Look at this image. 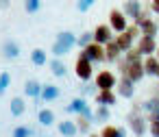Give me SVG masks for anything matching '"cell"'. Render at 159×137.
Listing matches in <instances>:
<instances>
[{"mask_svg":"<svg viewBox=\"0 0 159 137\" xmlns=\"http://www.w3.org/2000/svg\"><path fill=\"white\" fill-rule=\"evenodd\" d=\"M74 46H76V35L70 33V31H61V33L57 35V39H55L50 52H52L55 57H66Z\"/></svg>","mask_w":159,"mask_h":137,"instance_id":"cell-1","label":"cell"},{"mask_svg":"<svg viewBox=\"0 0 159 137\" xmlns=\"http://www.w3.org/2000/svg\"><path fill=\"white\" fill-rule=\"evenodd\" d=\"M66 111H68V113H74V115H83V117H87V120H92V122H94V109L87 104V100H85L83 96L72 98V100H70V104L66 107Z\"/></svg>","mask_w":159,"mask_h":137,"instance_id":"cell-2","label":"cell"},{"mask_svg":"<svg viewBox=\"0 0 159 137\" xmlns=\"http://www.w3.org/2000/svg\"><path fill=\"white\" fill-rule=\"evenodd\" d=\"M129 126L135 137H144L148 130V120H146V115L139 113V109H135L133 113H129Z\"/></svg>","mask_w":159,"mask_h":137,"instance_id":"cell-3","label":"cell"},{"mask_svg":"<svg viewBox=\"0 0 159 137\" xmlns=\"http://www.w3.org/2000/svg\"><path fill=\"white\" fill-rule=\"evenodd\" d=\"M139 35V26L137 24H133V26H126V31L124 33H120L113 42L118 44V48L122 50V52H126L129 48H133V42H135V37Z\"/></svg>","mask_w":159,"mask_h":137,"instance_id":"cell-4","label":"cell"},{"mask_svg":"<svg viewBox=\"0 0 159 137\" xmlns=\"http://www.w3.org/2000/svg\"><path fill=\"white\" fill-rule=\"evenodd\" d=\"M120 72H122V76H126V78L133 81V83H137V81H142V78L146 76L142 61H137V63H126V61H122V63H120Z\"/></svg>","mask_w":159,"mask_h":137,"instance_id":"cell-5","label":"cell"},{"mask_svg":"<svg viewBox=\"0 0 159 137\" xmlns=\"http://www.w3.org/2000/svg\"><path fill=\"white\" fill-rule=\"evenodd\" d=\"M81 50H83L81 57L89 59L92 63H100V61H105V46H100V44H96V42L87 44V46L81 48Z\"/></svg>","mask_w":159,"mask_h":137,"instance_id":"cell-6","label":"cell"},{"mask_svg":"<svg viewBox=\"0 0 159 137\" xmlns=\"http://www.w3.org/2000/svg\"><path fill=\"white\" fill-rule=\"evenodd\" d=\"M74 72H76V76L85 83V81H89V78L94 76V63H92L89 59H85V57L79 55V59H76V63H74Z\"/></svg>","mask_w":159,"mask_h":137,"instance_id":"cell-7","label":"cell"},{"mask_svg":"<svg viewBox=\"0 0 159 137\" xmlns=\"http://www.w3.org/2000/svg\"><path fill=\"white\" fill-rule=\"evenodd\" d=\"M109 26H111V31L113 33H124L126 31V15L120 11V9H111L109 11Z\"/></svg>","mask_w":159,"mask_h":137,"instance_id":"cell-8","label":"cell"},{"mask_svg":"<svg viewBox=\"0 0 159 137\" xmlns=\"http://www.w3.org/2000/svg\"><path fill=\"white\" fill-rule=\"evenodd\" d=\"M116 83H118V78H116V74L111 70H100L96 74V87L98 89H113Z\"/></svg>","mask_w":159,"mask_h":137,"instance_id":"cell-9","label":"cell"},{"mask_svg":"<svg viewBox=\"0 0 159 137\" xmlns=\"http://www.w3.org/2000/svg\"><path fill=\"white\" fill-rule=\"evenodd\" d=\"M92 37H94V42H96V44L105 46L107 42H111V39H113V31H111V26H109V24H98V26H96V31H92Z\"/></svg>","mask_w":159,"mask_h":137,"instance_id":"cell-10","label":"cell"},{"mask_svg":"<svg viewBox=\"0 0 159 137\" xmlns=\"http://www.w3.org/2000/svg\"><path fill=\"white\" fill-rule=\"evenodd\" d=\"M94 98H96V104H102V107H113L118 102V94L113 89H98Z\"/></svg>","mask_w":159,"mask_h":137,"instance_id":"cell-11","label":"cell"},{"mask_svg":"<svg viewBox=\"0 0 159 137\" xmlns=\"http://www.w3.org/2000/svg\"><path fill=\"white\" fill-rule=\"evenodd\" d=\"M133 85H135L133 81H129L126 76H122V78L116 83V87H118V96H120V98L131 100V98H133V94H135V87H133Z\"/></svg>","mask_w":159,"mask_h":137,"instance_id":"cell-12","label":"cell"},{"mask_svg":"<svg viewBox=\"0 0 159 137\" xmlns=\"http://www.w3.org/2000/svg\"><path fill=\"white\" fill-rule=\"evenodd\" d=\"M135 48L139 50V55H142V57H150V55H155V50H157L155 37H144V35H142V39L137 42V46H135Z\"/></svg>","mask_w":159,"mask_h":137,"instance_id":"cell-13","label":"cell"},{"mask_svg":"<svg viewBox=\"0 0 159 137\" xmlns=\"http://www.w3.org/2000/svg\"><path fill=\"white\" fill-rule=\"evenodd\" d=\"M39 98L44 102H55L61 98V89L57 85H42V91H39Z\"/></svg>","mask_w":159,"mask_h":137,"instance_id":"cell-14","label":"cell"},{"mask_svg":"<svg viewBox=\"0 0 159 137\" xmlns=\"http://www.w3.org/2000/svg\"><path fill=\"white\" fill-rule=\"evenodd\" d=\"M57 130L61 137H76L79 135V128H76V122L74 120H61L57 124Z\"/></svg>","mask_w":159,"mask_h":137,"instance_id":"cell-15","label":"cell"},{"mask_svg":"<svg viewBox=\"0 0 159 137\" xmlns=\"http://www.w3.org/2000/svg\"><path fill=\"white\" fill-rule=\"evenodd\" d=\"M20 52H22V48H20V44H18L16 39H7V42L2 44V55H5V59H18Z\"/></svg>","mask_w":159,"mask_h":137,"instance_id":"cell-16","label":"cell"},{"mask_svg":"<svg viewBox=\"0 0 159 137\" xmlns=\"http://www.w3.org/2000/svg\"><path fill=\"white\" fill-rule=\"evenodd\" d=\"M9 111H11V115H13V117L24 115V113H26V100H24L22 96L11 98V102H9Z\"/></svg>","mask_w":159,"mask_h":137,"instance_id":"cell-17","label":"cell"},{"mask_svg":"<svg viewBox=\"0 0 159 137\" xmlns=\"http://www.w3.org/2000/svg\"><path fill=\"white\" fill-rule=\"evenodd\" d=\"M120 55H122V50L118 48V44H116L113 39L105 44V61L113 63V61H118V59H120Z\"/></svg>","mask_w":159,"mask_h":137,"instance_id":"cell-18","label":"cell"},{"mask_svg":"<svg viewBox=\"0 0 159 137\" xmlns=\"http://www.w3.org/2000/svg\"><path fill=\"white\" fill-rule=\"evenodd\" d=\"M137 26H139V35H144V37H155V35H157V24H155L150 18L142 20Z\"/></svg>","mask_w":159,"mask_h":137,"instance_id":"cell-19","label":"cell"},{"mask_svg":"<svg viewBox=\"0 0 159 137\" xmlns=\"http://www.w3.org/2000/svg\"><path fill=\"white\" fill-rule=\"evenodd\" d=\"M39 91H42V83L35 81V78H29L24 83V94L26 98H39Z\"/></svg>","mask_w":159,"mask_h":137,"instance_id":"cell-20","label":"cell"},{"mask_svg":"<svg viewBox=\"0 0 159 137\" xmlns=\"http://www.w3.org/2000/svg\"><path fill=\"white\" fill-rule=\"evenodd\" d=\"M142 11V5H139V0H126L124 2V7H122V13L126 15V18H133L135 20V15Z\"/></svg>","mask_w":159,"mask_h":137,"instance_id":"cell-21","label":"cell"},{"mask_svg":"<svg viewBox=\"0 0 159 137\" xmlns=\"http://www.w3.org/2000/svg\"><path fill=\"white\" fill-rule=\"evenodd\" d=\"M142 65H144V74H148V76H155V72H157V68H159V59H157L155 55H150V57H144Z\"/></svg>","mask_w":159,"mask_h":137,"instance_id":"cell-22","label":"cell"},{"mask_svg":"<svg viewBox=\"0 0 159 137\" xmlns=\"http://www.w3.org/2000/svg\"><path fill=\"white\" fill-rule=\"evenodd\" d=\"M100 137H126V130H124L122 126L105 124V128L100 130Z\"/></svg>","mask_w":159,"mask_h":137,"instance_id":"cell-23","label":"cell"},{"mask_svg":"<svg viewBox=\"0 0 159 137\" xmlns=\"http://www.w3.org/2000/svg\"><path fill=\"white\" fill-rule=\"evenodd\" d=\"M31 63L37 65V68H44L48 63V55L42 48H35V50H31Z\"/></svg>","mask_w":159,"mask_h":137,"instance_id":"cell-24","label":"cell"},{"mask_svg":"<svg viewBox=\"0 0 159 137\" xmlns=\"http://www.w3.org/2000/svg\"><path fill=\"white\" fill-rule=\"evenodd\" d=\"M48 65H50V72H52L57 78H63V76H66V63H63L59 57L50 59V61H48Z\"/></svg>","mask_w":159,"mask_h":137,"instance_id":"cell-25","label":"cell"},{"mask_svg":"<svg viewBox=\"0 0 159 137\" xmlns=\"http://www.w3.org/2000/svg\"><path fill=\"white\" fill-rule=\"evenodd\" d=\"M109 120H111V107L96 104V109H94V122H109Z\"/></svg>","mask_w":159,"mask_h":137,"instance_id":"cell-26","label":"cell"},{"mask_svg":"<svg viewBox=\"0 0 159 137\" xmlns=\"http://www.w3.org/2000/svg\"><path fill=\"white\" fill-rule=\"evenodd\" d=\"M37 122H39L42 126H52V124H55V113H52L50 109H39Z\"/></svg>","mask_w":159,"mask_h":137,"instance_id":"cell-27","label":"cell"},{"mask_svg":"<svg viewBox=\"0 0 159 137\" xmlns=\"http://www.w3.org/2000/svg\"><path fill=\"white\" fill-rule=\"evenodd\" d=\"M76 128H79V133H83V135H87L89 133V128H92V120H87V117H83V115H76Z\"/></svg>","mask_w":159,"mask_h":137,"instance_id":"cell-28","label":"cell"},{"mask_svg":"<svg viewBox=\"0 0 159 137\" xmlns=\"http://www.w3.org/2000/svg\"><path fill=\"white\" fill-rule=\"evenodd\" d=\"M139 109H142L146 115H148V113H152V111H157V109H159V98H148L146 102H142V104H139Z\"/></svg>","mask_w":159,"mask_h":137,"instance_id":"cell-29","label":"cell"},{"mask_svg":"<svg viewBox=\"0 0 159 137\" xmlns=\"http://www.w3.org/2000/svg\"><path fill=\"white\" fill-rule=\"evenodd\" d=\"M124 61H126V63H137V61H142L139 50H137V48H129V50L124 52Z\"/></svg>","mask_w":159,"mask_h":137,"instance_id":"cell-30","label":"cell"},{"mask_svg":"<svg viewBox=\"0 0 159 137\" xmlns=\"http://www.w3.org/2000/svg\"><path fill=\"white\" fill-rule=\"evenodd\" d=\"M11 137H33V128H29V126L20 124V126H16V128H13Z\"/></svg>","mask_w":159,"mask_h":137,"instance_id":"cell-31","label":"cell"},{"mask_svg":"<svg viewBox=\"0 0 159 137\" xmlns=\"http://www.w3.org/2000/svg\"><path fill=\"white\" fill-rule=\"evenodd\" d=\"M42 9V0H24V11L26 13H37Z\"/></svg>","mask_w":159,"mask_h":137,"instance_id":"cell-32","label":"cell"},{"mask_svg":"<svg viewBox=\"0 0 159 137\" xmlns=\"http://www.w3.org/2000/svg\"><path fill=\"white\" fill-rule=\"evenodd\" d=\"M94 42V37H92V33H81L79 37H76V46L79 48H85L87 44H92Z\"/></svg>","mask_w":159,"mask_h":137,"instance_id":"cell-33","label":"cell"},{"mask_svg":"<svg viewBox=\"0 0 159 137\" xmlns=\"http://www.w3.org/2000/svg\"><path fill=\"white\" fill-rule=\"evenodd\" d=\"M94 2H96V0H79V2H76V9H79V13H85V11H89Z\"/></svg>","mask_w":159,"mask_h":137,"instance_id":"cell-34","label":"cell"},{"mask_svg":"<svg viewBox=\"0 0 159 137\" xmlns=\"http://www.w3.org/2000/svg\"><path fill=\"white\" fill-rule=\"evenodd\" d=\"M9 85H11V74H9V72H2V74H0V87L7 91Z\"/></svg>","mask_w":159,"mask_h":137,"instance_id":"cell-35","label":"cell"},{"mask_svg":"<svg viewBox=\"0 0 159 137\" xmlns=\"http://www.w3.org/2000/svg\"><path fill=\"white\" fill-rule=\"evenodd\" d=\"M148 133L152 137H159V122H148Z\"/></svg>","mask_w":159,"mask_h":137,"instance_id":"cell-36","label":"cell"},{"mask_svg":"<svg viewBox=\"0 0 159 137\" xmlns=\"http://www.w3.org/2000/svg\"><path fill=\"white\" fill-rule=\"evenodd\" d=\"M81 91H83V96H87V94H96V85H89V83L85 81V85L81 87Z\"/></svg>","mask_w":159,"mask_h":137,"instance_id":"cell-37","label":"cell"},{"mask_svg":"<svg viewBox=\"0 0 159 137\" xmlns=\"http://www.w3.org/2000/svg\"><path fill=\"white\" fill-rule=\"evenodd\" d=\"M146 120H148V122H159V109H157V111H152V113H148V115H146Z\"/></svg>","mask_w":159,"mask_h":137,"instance_id":"cell-38","label":"cell"},{"mask_svg":"<svg viewBox=\"0 0 159 137\" xmlns=\"http://www.w3.org/2000/svg\"><path fill=\"white\" fill-rule=\"evenodd\" d=\"M150 11L152 13H159V0H150Z\"/></svg>","mask_w":159,"mask_h":137,"instance_id":"cell-39","label":"cell"},{"mask_svg":"<svg viewBox=\"0 0 159 137\" xmlns=\"http://www.w3.org/2000/svg\"><path fill=\"white\" fill-rule=\"evenodd\" d=\"M9 5H11L9 0H0V9H9Z\"/></svg>","mask_w":159,"mask_h":137,"instance_id":"cell-40","label":"cell"},{"mask_svg":"<svg viewBox=\"0 0 159 137\" xmlns=\"http://www.w3.org/2000/svg\"><path fill=\"white\" fill-rule=\"evenodd\" d=\"M89 137H100V133H98V135H96V133H89Z\"/></svg>","mask_w":159,"mask_h":137,"instance_id":"cell-41","label":"cell"},{"mask_svg":"<svg viewBox=\"0 0 159 137\" xmlns=\"http://www.w3.org/2000/svg\"><path fill=\"white\" fill-rule=\"evenodd\" d=\"M155 57H157V59H159V46H157V50H155Z\"/></svg>","mask_w":159,"mask_h":137,"instance_id":"cell-42","label":"cell"},{"mask_svg":"<svg viewBox=\"0 0 159 137\" xmlns=\"http://www.w3.org/2000/svg\"><path fill=\"white\" fill-rule=\"evenodd\" d=\"M2 94H5V89H2V87H0V96H2Z\"/></svg>","mask_w":159,"mask_h":137,"instance_id":"cell-43","label":"cell"},{"mask_svg":"<svg viewBox=\"0 0 159 137\" xmlns=\"http://www.w3.org/2000/svg\"><path fill=\"white\" fill-rule=\"evenodd\" d=\"M155 76H159V68H157V72H155Z\"/></svg>","mask_w":159,"mask_h":137,"instance_id":"cell-44","label":"cell"}]
</instances>
